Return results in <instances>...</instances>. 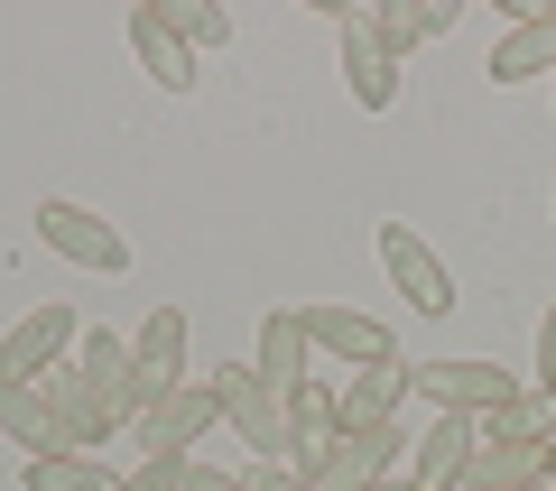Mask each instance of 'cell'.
I'll list each match as a JSON object with an SVG mask.
<instances>
[{
  "instance_id": "cell-11",
  "label": "cell",
  "mask_w": 556,
  "mask_h": 491,
  "mask_svg": "<svg viewBox=\"0 0 556 491\" xmlns=\"http://www.w3.org/2000/svg\"><path fill=\"white\" fill-rule=\"evenodd\" d=\"M334 47H343V84H353V102H362V112H390V102H399V56L380 47L371 10H343Z\"/></svg>"
},
{
  "instance_id": "cell-16",
  "label": "cell",
  "mask_w": 556,
  "mask_h": 491,
  "mask_svg": "<svg viewBox=\"0 0 556 491\" xmlns=\"http://www.w3.org/2000/svg\"><path fill=\"white\" fill-rule=\"evenodd\" d=\"M0 436L28 445V454H65L56 408H47V380H0Z\"/></svg>"
},
{
  "instance_id": "cell-6",
  "label": "cell",
  "mask_w": 556,
  "mask_h": 491,
  "mask_svg": "<svg viewBox=\"0 0 556 491\" xmlns=\"http://www.w3.org/2000/svg\"><path fill=\"white\" fill-rule=\"evenodd\" d=\"M38 241H47L56 260H75V269H93V278H121V269H130V241H121L102 214H84L75 196H38Z\"/></svg>"
},
{
  "instance_id": "cell-17",
  "label": "cell",
  "mask_w": 556,
  "mask_h": 491,
  "mask_svg": "<svg viewBox=\"0 0 556 491\" xmlns=\"http://www.w3.org/2000/svg\"><path fill=\"white\" fill-rule=\"evenodd\" d=\"M130 362H139L149 380H159V390L195 380V372H186V306H149V325L130 335Z\"/></svg>"
},
{
  "instance_id": "cell-3",
  "label": "cell",
  "mask_w": 556,
  "mask_h": 491,
  "mask_svg": "<svg viewBox=\"0 0 556 491\" xmlns=\"http://www.w3.org/2000/svg\"><path fill=\"white\" fill-rule=\"evenodd\" d=\"M298 325H306V353H325L334 372H390L399 362V335L362 306H298Z\"/></svg>"
},
{
  "instance_id": "cell-14",
  "label": "cell",
  "mask_w": 556,
  "mask_h": 491,
  "mask_svg": "<svg viewBox=\"0 0 556 491\" xmlns=\"http://www.w3.org/2000/svg\"><path fill=\"white\" fill-rule=\"evenodd\" d=\"M260 390L269 399H288V390H306V325H298V306H269L260 315Z\"/></svg>"
},
{
  "instance_id": "cell-29",
  "label": "cell",
  "mask_w": 556,
  "mask_h": 491,
  "mask_svg": "<svg viewBox=\"0 0 556 491\" xmlns=\"http://www.w3.org/2000/svg\"><path fill=\"white\" fill-rule=\"evenodd\" d=\"M547 84H556V75H547Z\"/></svg>"
},
{
  "instance_id": "cell-5",
  "label": "cell",
  "mask_w": 556,
  "mask_h": 491,
  "mask_svg": "<svg viewBox=\"0 0 556 491\" xmlns=\"http://www.w3.org/2000/svg\"><path fill=\"white\" fill-rule=\"evenodd\" d=\"M214 427H223V390H214V372H195V380H177V390H159V408L130 427V445L139 454H186Z\"/></svg>"
},
{
  "instance_id": "cell-19",
  "label": "cell",
  "mask_w": 556,
  "mask_h": 491,
  "mask_svg": "<svg viewBox=\"0 0 556 491\" xmlns=\"http://www.w3.org/2000/svg\"><path fill=\"white\" fill-rule=\"evenodd\" d=\"M20 491H121V473L102 464V454H28Z\"/></svg>"
},
{
  "instance_id": "cell-10",
  "label": "cell",
  "mask_w": 556,
  "mask_h": 491,
  "mask_svg": "<svg viewBox=\"0 0 556 491\" xmlns=\"http://www.w3.org/2000/svg\"><path fill=\"white\" fill-rule=\"evenodd\" d=\"M473 454H482V427H473V417H427V427L408 436V482H417V491H464Z\"/></svg>"
},
{
  "instance_id": "cell-25",
  "label": "cell",
  "mask_w": 556,
  "mask_h": 491,
  "mask_svg": "<svg viewBox=\"0 0 556 491\" xmlns=\"http://www.w3.org/2000/svg\"><path fill=\"white\" fill-rule=\"evenodd\" d=\"M251 491H316L298 464H251Z\"/></svg>"
},
{
  "instance_id": "cell-12",
  "label": "cell",
  "mask_w": 556,
  "mask_h": 491,
  "mask_svg": "<svg viewBox=\"0 0 556 491\" xmlns=\"http://www.w3.org/2000/svg\"><path fill=\"white\" fill-rule=\"evenodd\" d=\"M47 408H56V436H65V454H102L121 436V417H112V399L93 390V380L65 362V372H47Z\"/></svg>"
},
{
  "instance_id": "cell-22",
  "label": "cell",
  "mask_w": 556,
  "mask_h": 491,
  "mask_svg": "<svg viewBox=\"0 0 556 491\" xmlns=\"http://www.w3.org/2000/svg\"><path fill=\"white\" fill-rule=\"evenodd\" d=\"M288 427H298V445H316V436H334V390H288Z\"/></svg>"
},
{
  "instance_id": "cell-21",
  "label": "cell",
  "mask_w": 556,
  "mask_h": 491,
  "mask_svg": "<svg viewBox=\"0 0 556 491\" xmlns=\"http://www.w3.org/2000/svg\"><path fill=\"white\" fill-rule=\"evenodd\" d=\"M159 20L177 28L195 56H204V47H232V10H223V0H159Z\"/></svg>"
},
{
  "instance_id": "cell-28",
  "label": "cell",
  "mask_w": 556,
  "mask_h": 491,
  "mask_svg": "<svg viewBox=\"0 0 556 491\" xmlns=\"http://www.w3.org/2000/svg\"><path fill=\"white\" fill-rule=\"evenodd\" d=\"M547 482H556V436H547Z\"/></svg>"
},
{
  "instance_id": "cell-2",
  "label": "cell",
  "mask_w": 556,
  "mask_h": 491,
  "mask_svg": "<svg viewBox=\"0 0 556 491\" xmlns=\"http://www.w3.org/2000/svg\"><path fill=\"white\" fill-rule=\"evenodd\" d=\"M399 445H408V427H371V436H316V445H298L288 464L306 473L316 491H371V482H390L399 473Z\"/></svg>"
},
{
  "instance_id": "cell-20",
  "label": "cell",
  "mask_w": 556,
  "mask_h": 491,
  "mask_svg": "<svg viewBox=\"0 0 556 491\" xmlns=\"http://www.w3.org/2000/svg\"><path fill=\"white\" fill-rule=\"evenodd\" d=\"M538 473H547V445H482L464 491H510V482H538Z\"/></svg>"
},
{
  "instance_id": "cell-23",
  "label": "cell",
  "mask_w": 556,
  "mask_h": 491,
  "mask_svg": "<svg viewBox=\"0 0 556 491\" xmlns=\"http://www.w3.org/2000/svg\"><path fill=\"white\" fill-rule=\"evenodd\" d=\"M186 464H195V454H139V464L121 473V491H186Z\"/></svg>"
},
{
  "instance_id": "cell-7",
  "label": "cell",
  "mask_w": 556,
  "mask_h": 491,
  "mask_svg": "<svg viewBox=\"0 0 556 491\" xmlns=\"http://www.w3.org/2000/svg\"><path fill=\"white\" fill-rule=\"evenodd\" d=\"M75 306L65 297H38V306L0 335V380H47V372H65V353H75Z\"/></svg>"
},
{
  "instance_id": "cell-8",
  "label": "cell",
  "mask_w": 556,
  "mask_h": 491,
  "mask_svg": "<svg viewBox=\"0 0 556 491\" xmlns=\"http://www.w3.org/2000/svg\"><path fill=\"white\" fill-rule=\"evenodd\" d=\"M556 75V0H510V28L482 56V84H538Z\"/></svg>"
},
{
  "instance_id": "cell-26",
  "label": "cell",
  "mask_w": 556,
  "mask_h": 491,
  "mask_svg": "<svg viewBox=\"0 0 556 491\" xmlns=\"http://www.w3.org/2000/svg\"><path fill=\"white\" fill-rule=\"evenodd\" d=\"M186 491H251V473H214V464H186Z\"/></svg>"
},
{
  "instance_id": "cell-18",
  "label": "cell",
  "mask_w": 556,
  "mask_h": 491,
  "mask_svg": "<svg viewBox=\"0 0 556 491\" xmlns=\"http://www.w3.org/2000/svg\"><path fill=\"white\" fill-rule=\"evenodd\" d=\"M455 20H464L455 0H390V10H371L380 47H390L399 65H408V47H417V38H445V28H455Z\"/></svg>"
},
{
  "instance_id": "cell-4",
  "label": "cell",
  "mask_w": 556,
  "mask_h": 491,
  "mask_svg": "<svg viewBox=\"0 0 556 491\" xmlns=\"http://www.w3.org/2000/svg\"><path fill=\"white\" fill-rule=\"evenodd\" d=\"M214 390H223V427H232L241 445L260 454V464H288V454H298V427H288V399H269V390H260V372H251V362L214 372Z\"/></svg>"
},
{
  "instance_id": "cell-27",
  "label": "cell",
  "mask_w": 556,
  "mask_h": 491,
  "mask_svg": "<svg viewBox=\"0 0 556 491\" xmlns=\"http://www.w3.org/2000/svg\"><path fill=\"white\" fill-rule=\"evenodd\" d=\"M510 491H556V482H547V473H538V482H510Z\"/></svg>"
},
{
  "instance_id": "cell-24",
  "label": "cell",
  "mask_w": 556,
  "mask_h": 491,
  "mask_svg": "<svg viewBox=\"0 0 556 491\" xmlns=\"http://www.w3.org/2000/svg\"><path fill=\"white\" fill-rule=\"evenodd\" d=\"M529 390H538V399H556V306L538 315V362H529Z\"/></svg>"
},
{
  "instance_id": "cell-1",
  "label": "cell",
  "mask_w": 556,
  "mask_h": 491,
  "mask_svg": "<svg viewBox=\"0 0 556 491\" xmlns=\"http://www.w3.org/2000/svg\"><path fill=\"white\" fill-rule=\"evenodd\" d=\"M408 399H427L437 417H492L529 399V372H501V362H408Z\"/></svg>"
},
{
  "instance_id": "cell-9",
  "label": "cell",
  "mask_w": 556,
  "mask_h": 491,
  "mask_svg": "<svg viewBox=\"0 0 556 491\" xmlns=\"http://www.w3.org/2000/svg\"><path fill=\"white\" fill-rule=\"evenodd\" d=\"M380 269H390V288L408 297V315H455V278H445V260L427 251L408 223H380Z\"/></svg>"
},
{
  "instance_id": "cell-13",
  "label": "cell",
  "mask_w": 556,
  "mask_h": 491,
  "mask_svg": "<svg viewBox=\"0 0 556 491\" xmlns=\"http://www.w3.org/2000/svg\"><path fill=\"white\" fill-rule=\"evenodd\" d=\"M399 408H408V362H390V372H353V380L334 390V427H343V436L399 427Z\"/></svg>"
},
{
  "instance_id": "cell-15",
  "label": "cell",
  "mask_w": 556,
  "mask_h": 491,
  "mask_svg": "<svg viewBox=\"0 0 556 491\" xmlns=\"http://www.w3.org/2000/svg\"><path fill=\"white\" fill-rule=\"evenodd\" d=\"M130 47H139V65H149V84H167V93H195V84H204V75H195V47L159 20V0L130 10Z\"/></svg>"
}]
</instances>
